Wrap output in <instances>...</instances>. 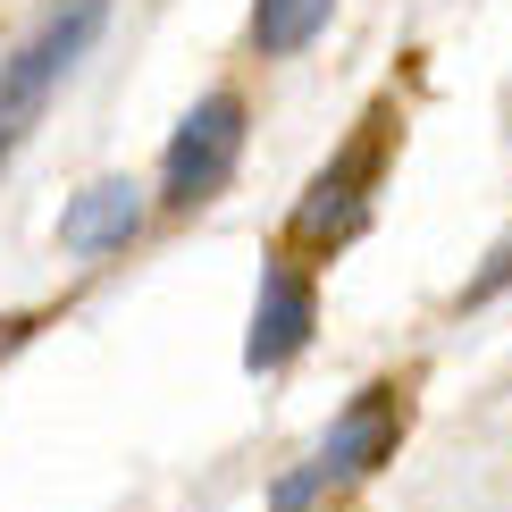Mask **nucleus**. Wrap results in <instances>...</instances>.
<instances>
[{"mask_svg": "<svg viewBox=\"0 0 512 512\" xmlns=\"http://www.w3.org/2000/svg\"><path fill=\"white\" fill-rule=\"evenodd\" d=\"M244 135H252L244 93H202L194 110L177 118L168 152H160V210H177V219H185V210L219 202L227 177H236V160H244Z\"/></svg>", "mask_w": 512, "mask_h": 512, "instance_id": "f257e3e1", "label": "nucleus"}, {"mask_svg": "<svg viewBox=\"0 0 512 512\" xmlns=\"http://www.w3.org/2000/svg\"><path fill=\"white\" fill-rule=\"evenodd\" d=\"M387 143H395V118L370 110V118H361V135L303 185V202H294V244L345 252L361 227H370V185H378V168H387Z\"/></svg>", "mask_w": 512, "mask_h": 512, "instance_id": "f03ea898", "label": "nucleus"}, {"mask_svg": "<svg viewBox=\"0 0 512 512\" xmlns=\"http://www.w3.org/2000/svg\"><path fill=\"white\" fill-rule=\"evenodd\" d=\"M101 17H110L101 0H68V9H51L9 59H0V126H17L26 110H42V93L101 42Z\"/></svg>", "mask_w": 512, "mask_h": 512, "instance_id": "7ed1b4c3", "label": "nucleus"}, {"mask_svg": "<svg viewBox=\"0 0 512 512\" xmlns=\"http://www.w3.org/2000/svg\"><path fill=\"white\" fill-rule=\"evenodd\" d=\"M395 445H403V387L395 378H370L345 412L328 420V437H319V471H328V487H345V479H370L378 462H395Z\"/></svg>", "mask_w": 512, "mask_h": 512, "instance_id": "20e7f679", "label": "nucleus"}, {"mask_svg": "<svg viewBox=\"0 0 512 512\" xmlns=\"http://www.w3.org/2000/svg\"><path fill=\"white\" fill-rule=\"evenodd\" d=\"M319 328V286L294 261H269L261 269V303H252V336H244V370H286V361H303Z\"/></svg>", "mask_w": 512, "mask_h": 512, "instance_id": "39448f33", "label": "nucleus"}, {"mask_svg": "<svg viewBox=\"0 0 512 512\" xmlns=\"http://www.w3.org/2000/svg\"><path fill=\"white\" fill-rule=\"evenodd\" d=\"M143 219H152V202H143L135 177H101L84 185V194L59 210V252H76V261H93V252H126L143 236Z\"/></svg>", "mask_w": 512, "mask_h": 512, "instance_id": "423d86ee", "label": "nucleus"}, {"mask_svg": "<svg viewBox=\"0 0 512 512\" xmlns=\"http://www.w3.org/2000/svg\"><path fill=\"white\" fill-rule=\"evenodd\" d=\"M336 0H252V51L261 59H294L328 34Z\"/></svg>", "mask_w": 512, "mask_h": 512, "instance_id": "0eeeda50", "label": "nucleus"}, {"mask_svg": "<svg viewBox=\"0 0 512 512\" xmlns=\"http://www.w3.org/2000/svg\"><path fill=\"white\" fill-rule=\"evenodd\" d=\"M319 487H328V471H319V462H303L294 479H277V487H269V512H311V504H319Z\"/></svg>", "mask_w": 512, "mask_h": 512, "instance_id": "6e6552de", "label": "nucleus"}, {"mask_svg": "<svg viewBox=\"0 0 512 512\" xmlns=\"http://www.w3.org/2000/svg\"><path fill=\"white\" fill-rule=\"evenodd\" d=\"M512 286V236L496 244V252H487V269L471 277V286H462V303H496V294Z\"/></svg>", "mask_w": 512, "mask_h": 512, "instance_id": "1a4fd4ad", "label": "nucleus"}, {"mask_svg": "<svg viewBox=\"0 0 512 512\" xmlns=\"http://www.w3.org/2000/svg\"><path fill=\"white\" fill-rule=\"evenodd\" d=\"M9 143H17V126H0V160H9Z\"/></svg>", "mask_w": 512, "mask_h": 512, "instance_id": "9d476101", "label": "nucleus"}]
</instances>
